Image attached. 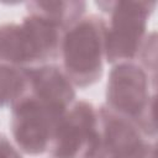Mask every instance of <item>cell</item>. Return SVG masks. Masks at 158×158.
I'll list each match as a JSON object with an SVG mask.
<instances>
[{"label":"cell","instance_id":"6da1fadb","mask_svg":"<svg viewBox=\"0 0 158 158\" xmlns=\"http://www.w3.org/2000/svg\"><path fill=\"white\" fill-rule=\"evenodd\" d=\"M107 21L90 14L68 28L62 40V69L75 88L98 83L104 73Z\"/></svg>","mask_w":158,"mask_h":158},{"label":"cell","instance_id":"7a4b0ae2","mask_svg":"<svg viewBox=\"0 0 158 158\" xmlns=\"http://www.w3.org/2000/svg\"><path fill=\"white\" fill-rule=\"evenodd\" d=\"M65 31L27 14L20 22L0 25V62L21 68L51 63L60 56Z\"/></svg>","mask_w":158,"mask_h":158},{"label":"cell","instance_id":"3957f363","mask_svg":"<svg viewBox=\"0 0 158 158\" xmlns=\"http://www.w3.org/2000/svg\"><path fill=\"white\" fill-rule=\"evenodd\" d=\"M148 73L136 62L112 65L106 83V106L130 120L146 137H156V94Z\"/></svg>","mask_w":158,"mask_h":158},{"label":"cell","instance_id":"277c9868","mask_svg":"<svg viewBox=\"0 0 158 158\" xmlns=\"http://www.w3.org/2000/svg\"><path fill=\"white\" fill-rule=\"evenodd\" d=\"M95 5L110 15L105 37V62L111 65L137 59L147 26L157 1H96Z\"/></svg>","mask_w":158,"mask_h":158},{"label":"cell","instance_id":"5b68a950","mask_svg":"<svg viewBox=\"0 0 158 158\" xmlns=\"http://www.w3.org/2000/svg\"><path fill=\"white\" fill-rule=\"evenodd\" d=\"M10 128L19 151L40 156L48 151L54 131L65 109L49 104L28 90L11 106Z\"/></svg>","mask_w":158,"mask_h":158},{"label":"cell","instance_id":"8992f818","mask_svg":"<svg viewBox=\"0 0 158 158\" xmlns=\"http://www.w3.org/2000/svg\"><path fill=\"white\" fill-rule=\"evenodd\" d=\"M101 147V126L98 107L78 99L60 118L48 153L52 158H96Z\"/></svg>","mask_w":158,"mask_h":158},{"label":"cell","instance_id":"52a82bcc","mask_svg":"<svg viewBox=\"0 0 158 158\" xmlns=\"http://www.w3.org/2000/svg\"><path fill=\"white\" fill-rule=\"evenodd\" d=\"M101 126L100 154L105 158H156V143L144 138L130 120L110 110L98 107ZM98 156V157H99Z\"/></svg>","mask_w":158,"mask_h":158},{"label":"cell","instance_id":"ba28073f","mask_svg":"<svg viewBox=\"0 0 158 158\" xmlns=\"http://www.w3.org/2000/svg\"><path fill=\"white\" fill-rule=\"evenodd\" d=\"M26 69L28 77L27 90L35 96L65 110L77 100L75 86L62 67L47 63Z\"/></svg>","mask_w":158,"mask_h":158},{"label":"cell","instance_id":"9c48e42d","mask_svg":"<svg viewBox=\"0 0 158 158\" xmlns=\"http://www.w3.org/2000/svg\"><path fill=\"white\" fill-rule=\"evenodd\" d=\"M25 5L30 15L38 16L63 31L84 17L86 10V2L83 0H40L27 1Z\"/></svg>","mask_w":158,"mask_h":158},{"label":"cell","instance_id":"30bf717a","mask_svg":"<svg viewBox=\"0 0 158 158\" xmlns=\"http://www.w3.org/2000/svg\"><path fill=\"white\" fill-rule=\"evenodd\" d=\"M27 69L0 62V109L11 106L27 90Z\"/></svg>","mask_w":158,"mask_h":158},{"label":"cell","instance_id":"8fae6325","mask_svg":"<svg viewBox=\"0 0 158 158\" xmlns=\"http://www.w3.org/2000/svg\"><path fill=\"white\" fill-rule=\"evenodd\" d=\"M137 58L141 60V63L138 64L148 73V75L149 73H152V77L156 78V70H157V33L156 31L147 33Z\"/></svg>","mask_w":158,"mask_h":158},{"label":"cell","instance_id":"7c38bea8","mask_svg":"<svg viewBox=\"0 0 158 158\" xmlns=\"http://www.w3.org/2000/svg\"><path fill=\"white\" fill-rule=\"evenodd\" d=\"M0 158H22L19 148L4 133H0Z\"/></svg>","mask_w":158,"mask_h":158},{"label":"cell","instance_id":"4fadbf2b","mask_svg":"<svg viewBox=\"0 0 158 158\" xmlns=\"http://www.w3.org/2000/svg\"><path fill=\"white\" fill-rule=\"evenodd\" d=\"M96 158H105V157H101V156H99V157H96Z\"/></svg>","mask_w":158,"mask_h":158}]
</instances>
